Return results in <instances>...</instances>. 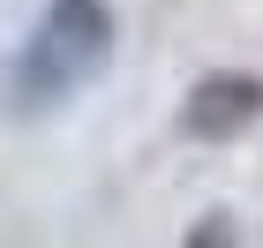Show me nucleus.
Here are the masks:
<instances>
[{
    "instance_id": "obj_2",
    "label": "nucleus",
    "mask_w": 263,
    "mask_h": 248,
    "mask_svg": "<svg viewBox=\"0 0 263 248\" xmlns=\"http://www.w3.org/2000/svg\"><path fill=\"white\" fill-rule=\"evenodd\" d=\"M256 121H263V83L241 68H211L181 105V136H196V143H233Z\"/></svg>"
},
{
    "instance_id": "obj_1",
    "label": "nucleus",
    "mask_w": 263,
    "mask_h": 248,
    "mask_svg": "<svg viewBox=\"0 0 263 248\" xmlns=\"http://www.w3.org/2000/svg\"><path fill=\"white\" fill-rule=\"evenodd\" d=\"M113 38H121L113 0H45L38 30H30V45L15 61L23 113H45V105H68L76 90H90L113 61Z\"/></svg>"
},
{
    "instance_id": "obj_3",
    "label": "nucleus",
    "mask_w": 263,
    "mask_h": 248,
    "mask_svg": "<svg viewBox=\"0 0 263 248\" xmlns=\"http://www.w3.org/2000/svg\"><path fill=\"white\" fill-rule=\"evenodd\" d=\"M181 248H241V226H233L226 211H211V218H196V226H188Z\"/></svg>"
}]
</instances>
